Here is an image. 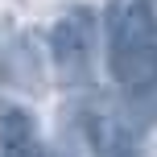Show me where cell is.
Here are the masks:
<instances>
[{"mask_svg": "<svg viewBox=\"0 0 157 157\" xmlns=\"http://www.w3.org/2000/svg\"><path fill=\"white\" fill-rule=\"evenodd\" d=\"M108 66L116 83L128 91L157 83V21L145 0L120 4L112 13V33H108Z\"/></svg>", "mask_w": 157, "mask_h": 157, "instance_id": "6da1fadb", "label": "cell"}, {"mask_svg": "<svg viewBox=\"0 0 157 157\" xmlns=\"http://www.w3.org/2000/svg\"><path fill=\"white\" fill-rule=\"evenodd\" d=\"M50 54L54 71L62 83H87L91 78V58H95V17L87 8H66L50 29Z\"/></svg>", "mask_w": 157, "mask_h": 157, "instance_id": "7a4b0ae2", "label": "cell"}, {"mask_svg": "<svg viewBox=\"0 0 157 157\" xmlns=\"http://www.w3.org/2000/svg\"><path fill=\"white\" fill-rule=\"evenodd\" d=\"M0 157H46L37 136V120L25 108H8L0 116Z\"/></svg>", "mask_w": 157, "mask_h": 157, "instance_id": "3957f363", "label": "cell"}, {"mask_svg": "<svg viewBox=\"0 0 157 157\" xmlns=\"http://www.w3.org/2000/svg\"><path fill=\"white\" fill-rule=\"evenodd\" d=\"M46 157H66V153H46Z\"/></svg>", "mask_w": 157, "mask_h": 157, "instance_id": "277c9868", "label": "cell"}, {"mask_svg": "<svg viewBox=\"0 0 157 157\" xmlns=\"http://www.w3.org/2000/svg\"><path fill=\"white\" fill-rule=\"evenodd\" d=\"M145 4H153V0H145Z\"/></svg>", "mask_w": 157, "mask_h": 157, "instance_id": "5b68a950", "label": "cell"}]
</instances>
